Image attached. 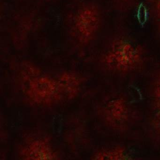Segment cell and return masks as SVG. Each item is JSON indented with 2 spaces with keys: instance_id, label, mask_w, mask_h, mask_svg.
<instances>
[{
  "instance_id": "cell-1",
  "label": "cell",
  "mask_w": 160,
  "mask_h": 160,
  "mask_svg": "<svg viewBox=\"0 0 160 160\" xmlns=\"http://www.w3.org/2000/svg\"><path fill=\"white\" fill-rule=\"evenodd\" d=\"M143 59V51L141 47L123 37L115 39L105 57L108 66L119 72L135 70Z\"/></svg>"
},
{
  "instance_id": "cell-2",
  "label": "cell",
  "mask_w": 160,
  "mask_h": 160,
  "mask_svg": "<svg viewBox=\"0 0 160 160\" xmlns=\"http://www.w3.org/2000/svg\"><path fill=\"white\" fill-rule=\"evenodd\" d=\"M109 117L112 124L119 127L124 126L129 118L128 106L126 101L122 98L112 100L108 106Z\"/></svg>"
},
{
  "instance_id": "cell-3",
  "label": "cell",
  "mask_w": 160,
  "mask_h": 160,
  "mask_svg": "<svg viewBox=\"0 0 160 160\" xmlns=\"http://www.w3.org/2000/svg\"><path fill=\"white\" fill-rule=\"evenodd\" d=\"M106 159H114V160H123L129 158L128 152L126 151L121 147H117L108 151L105 152Z\"/></svg>"
},
{
  "instance_id": "cell-4",
  "label": "cell",
  "mask_w": 160,
  "mask_h": 160,
  "mask_svg": "<svg viewBox=\"0 0 160 160\" xmlns=\"http://www.w3.org/2000/svg\"><path fill=\"white\" fill-rule=\"evenodd\" d=\"M158 32L160 36V0H151Z\"/></svg>"
},
{
  "instance_id": "cell-5",
  "label": "cell",
  "mask_w": 160,
  "mask_h": 160,
  "mask_svg": "<svg viewBox=\"0 0 160 160\" xmlns=\"http://www.w3.org/2000/svg\"><path fill=\"white\" fill-rule=\"evenodd\" d=\"M154 93L156 108L158 111H160V74L156 80Z\"/></svg>"
}]
</instances>
